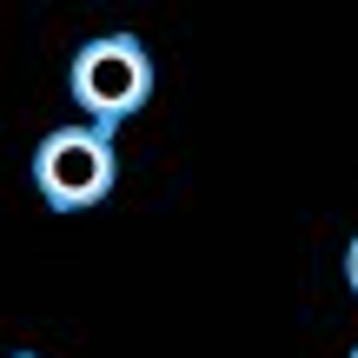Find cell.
<instances>
[{
	"label": "cell",
	"mask_w": 358,
	"mask_h": 358,
	"mask_svg": "<svg viewBox=\"0 0 358 358\" xmlns=\"http://www.w3.org/2000/svg\"><path fill=\"white\" fill-rule=\"evenodd\" d=\"M345 285H352V292H358V239L345 245Z\"/></svg>",
	"instance_id": "3957f363"
},
{
	"label": "cell",
	"mask_w": 358,
	"mask_h": 358,
	"mask_svg": "<svg viewBox=\"0 0 358 358\" xmlns=\"http://www.w3.org/2000/svg\"><path fill=\"white\" fill-rule=\"evenodd\" d=\"M352 358H358V345H352Z\"/></svg>",
	"instance_id": "5b68a950"
},
{
	"label": "cell",
	"mask_w": 358,
	"mask_h": 358,
	"mask_svg": "<svg viewBox=\"0 0 358 358\" xmlns=\"http://www.w3.org/2000/svg\"><path fill=\"white\" fill-rule=\"evenodd\" d=\"M66 87H73L87 127L113 133V127H127L133 113H146V100H153V60H146V47L133 34H100V40H87V47L73 53Z\"/></svg>",
	"instance_id": "6da1fadb"
},
{
	"label": "cell",
	"mask_w": 358,
	"mask_h": 358,
	"mask_svg": "<svg viewBox=\"0 0 358 358\" xmlns=\"http://www.w3.org/2000/svg\"><path fill=\"white\" fill-rule=\"evenodd\" d=\"M20 358H34V352H20Z\"/></svg>",
	"instance_id": "277c9868"
},
{
	"label": "cell",
	"mask_w": 358,
	"mask_h": 358,
	"mask_svg": "<svg viewBox=\"0 0 358 358\" xmlns=\"http://www.w3.org/2000/svg\"><path fill=\"white\" fill-rule=\"evenodd\" d=\"M120 179V153L106 127H53L47 140L34 146V192L53 206V213H87L113 192Z\"/></svg>",
	"instance_id": "7a4b0ae2"
}]
</instances>
